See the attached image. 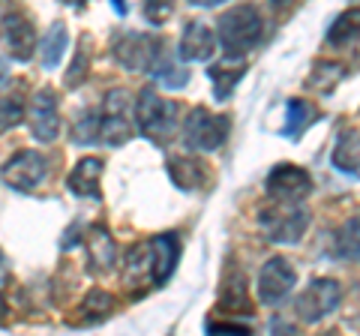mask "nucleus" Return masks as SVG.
I'll use <instances>...</instances> for the list:
<instances>
[{
    "mask_svg": "<svg viewBox=\"0 0 360 336\" xmlns=\"http://www.w3.org/2000/svg\"><path fill=\"white\" fill-rule=\"evenodd\" d=\"M270 4H274V6H288L291 0H270Z\"/></svg>",
    "mask_w": 360,
    "mask_h": 336,
    "instance_id": "f704fd0d",
    "label": "nucleus"
},
{
    "mask_svg": "<svg viewBox=\"0 0 360 336\" xmlns=\"http://www.w3.org/2000/svg\"><path fill=\"white\" fill-rule=\"evenodd\" d=\"M267 193L276 201H300L303 195L312 193V177L307 168L291 165V162H279L274 172L267 174Z\"/></svg>",
    "mask_w": 360,
    "mask_h": 336,
    "instance_id": "9d476101",
    "label": "nucleus"
},
{
    "mask_svg": "<svg viewBox=\"0 0 360 336\" xmlns=\"http://www.w3.org/2000/svg\"><path fill=\"white\" fill-rule=\"evenodd\" d=\"M330 162L336 165V172H342L348 177H357L360 181V132L357 129H345L340 141L333 148Z\"/></svg>",
    "mask_w": 360,
    "mask_h": 336,
    "instance_id": "f3484780",
    "label": "nucleus"
},
{
    "mask_svg": "<svg viewBox=\"0 0 360 336\" xmlns=\"http://www.w3.org/2000/svg\"><path fill=\"white\" fill-rule=\"evenodd\" d=\"M231 132V120L225 115H210L207 108H193L184 120V144L195 153H213L219 150Z\"/></svg>",
    "mask_w": 360,
    "mask_h": 336,
    "instance_id": "7ed1b4c3",
    "label": "nucleus"
},
{
    "mask_svg": "<svg viewBox=\"0 0 360 336\" xmlns=\"http://www.w3.org/2000/svg\"><path fill=\"white\" fill-rule=\"evenodd\" d=\"M84 246H87L90 264H94L96 271H111V267H115L117 250H115V240H111V234H108L105 226H90Z\"/></svg>",
    "mask_w": 360,
    "mask_h": 336,
    "instance_id": "a211bd4d",
    "label": "nucleus"
},
{
    "mask_svg": "<svg viewBox=\"0 0 360 336\" xmlns=\"http://www.w3.org/2000/svg\"><path fill=\"white\" fill-rule=\"evenodd\" d=\"M225 295H229V309L225 312H252L250 300H246V279L240 273L225 279Z\"/></svg>",
    "mask_w": 360,
    "mask_h": 336,
    "instance_id": "bb28decb",
    "label": "nucleus"
},
{
    "mask_svg": "<svg viewBox=\"0 0 360 336\" xmlns=\"http://www.w3.org/2000/svg\"><path fill=\"white\" fill-rule=\"evenodd\" d=\"M168 174H172V181L186 189V193H193V189H201L207 183V172L205 165L198 160H172L168 162Z\"/></svg>",
    "mask_w": 360,
    "mask_h": 336,
    "instance_id": "6ab92c4d",
    "label": "nucleus"
},
{
    "mask_svg": "<svg viewBox=\"0 0 360 336\" xmlns=\"http://www.w3.org/2000/svg\"><path fill=\"white\" fill-rule=\"evenodd\" d=\"M189 4H195V6H219L222 0H189Z\"/></svg>",
    "mask_w": 360,
    "mask_h": 336,
    "instance_id": "473e14b6",
    "label": "nucleus"
},
{
    "mask_svg": "<svg viewBox=\"0 0 360 336\" xmlns=\"http://www.w3.org/2000/svg\"><path fill=\"white\" fill-rule=\"evenodd\" d=\"M342 78H345V66L342 63H315L312 75L307 78V87L309 91H319V93H330Z\"/></svg>",
    "mask_w": 360,
    "mask_h": 336,
    "instance_id": "b1692460",
    "label": "nucleus"
},
{
    "mask_svg": "<svg viewBox=\"0 0 360 336\" xmlns=\"http://www.w3.org/2000/svg\"><path fill=\"white\" fill-rule=\"evenodd\" d=\"M217 37L222 42L225 54L231 58H243L246 51H252L264 37V21L262 13L250 4H240L229 9L225 15H219L217 21Z\"/></svg>",
    "mask_w": 360,
    "mask_h": 336,
    "instance_id": "f257e3e1",
    "label": "nucleus"
},
{
    "mask_svg": "<svg viewBox=\"0 0 360 336\" xmlns=\"http://www.w3.org/2000/svg\"><path fill=\"white\" fill-rule=\"evenodd\" d=\"M0 174H4L6 186H13L15 193H33L49 177V160L37 150H18L15 156H9L4 162V172Z\"/></svg>",
    "mask_w": 360,
    "mask_h": 336,
    "instance_id": "0eeeda50",
    "label": "nucleus"
},
{
    "mask_svg": "<svg viewBox=\"0 0 360 336\" xmlns=\"http://www.w3.org/2000/svg\"><path fill=\"white\" fill-rule=\"evenodd\" d=\"M295 267H291L288 259H267L262 273H258V300L267 306H276L283 304V300L291 295V288H295Z\"/></svg>",
    "mask_w": 360,
    "mask_h": 336,
    "instance_id": "6e6552de",
    "label": "nucleus"
},
{
    "mask_svg": "<svg viewBox=\"0 0 360 336\" xmlns=\"http://www.w3.org/2000/svg\"><path fill=\"white\" fill-rule=\"evenodd\" d=\"M141 9H144V18L150 21V25H165L168 18L174 13V0H141Z\"/></svg>",
    "mask_w": 360,
    "mask_h": 336,
    "instance_id": "c85d7f7f",
    "label": "nucleus"
},
{
    "mask_svg": "<svg viewBox=\"0 0 360 336\" xmlns=\"http://www.w3.org/2000/svg\"><path fill=\"white\" fill-rule=\"evenodd\" d=\"M99 177H103V160L90 156V160L75 162V168L66 177V186L75 195H87V198H99Z\"/></svg>",
    "mask_w": 360,
    "mask_h": 336,
    "instance_id": "dca6fc26",
    "label": "nucleus"
},
{
    "mask_svg": "<svg viewBox=\"0 0 360 336\" xmlns=\"http://www.w3.org/2000/svg\"><path fill=\"white\" fill-rule=\"evenodd\" d=\"M264 238L274 243H297L309 228V210L300 207L297 201H279V207L262 210L258 217Z\"/></svg>",
    "mask_w": 360,
    "mask_h": 336,
    "instance_id": "20e7f679",
    "label": "nucleus"
},
{
    "mask_svg": "<svg viewBox=\"0 0 360 336\" xmlns=\"http://www.w3.org/2000/svg\"><path fill=\"white\" fill-rule=\"evenodd\" d=\"M357 33H360V9H348V13H342L328 27V46L342 49L348 42L357 39Z\"/></svg>",
    "mask_w": 360,
    "mask_h": 336,
    "instance_id": "412c9836",
    "label": "nucleus"
},
{
    "mask_svg": "<svg viewBox=\"0 0 360 336\" xmlns=\"http://www.w3.org/2000/svg\"><path fill=\"white\" fill-rule=\"evenodd\" d=\"M217 51V33H213L205 21H189L184 37H180L177 54L189 63H207Z\"/></svg>",
    "mask_w": 360,
    "mask_h": 336,
    "instance_id": "f8f14e48",
    "label": "nucleus"
},
{
    "mask_svg": "<svg viewBox=\"0 0 360 336\" xmlns=\"http://www.w3.org/2000/svg\"><path fill=\"white\" fill-rule=\"evenodd\" d=\"M6 82H9V63L0 58V87H6Z\"/></svg>",
    "mask_w": 360,
    "mask_h": 336,
    "instance_id": "2f4dec72",
    "label": "nucleus"
},
{
    "mask_svg": "<svg viewBox=\"0 0 360 336\" xmlns=\"http://www.w3.org/2000/svg\"><path fill=\"white\" fill-rule=\"evenodd\" d=\"M21 117H25V103H21V96H4L0 99V132L13 129Z\"/></svg>",
    "mask_w": 360,
    "mask_h": 336,
    "instance_id": "cd10ccee",
    "label": "nucleus"
},
{
    "mask_svg": "<svg viewBox=\"0 0 360 336\" xmlns=\"http://www.w3.org/2000/svg\"><path fill=\"white\" fill-rule=\"evenodd\" d=\"M315 120V108L307 103V99H291L288 103V120H285V129L283 136L288 138H300L303 132L309 129V123Z\"/></svg>",
    "mask_w": 360,
    "mask_h": 336,
    "instance_id": "4be33fe9",
    "label": "nucleus"
},
{
    "mask_svg": "<svg viewBox=\"0 0 360 336\" xmlns=\"http://www.w3.org/2000/svg\"><path fill=\"white\" fill-rule=\"evenodd\" d=\"M336 255L345 261H360V214L348 219L336 234Z\"/></svg>",
    "mask_w": 360,
    "mask_h": 336,
    "instance_id": "5701e85b",
    "label": "nucleus"
},
{
    "mask_svg": "<svg viewBox=\"0 0 360 336\" xmlns=\"http://www.w3.org/2000/svg\"><path fill=\"white\" fill-rule=\"evenodd\" d=\"M0 42L4 49L13 54L15 60H30L37 51V37H33V25L27 15L13 13L0 21Z\"/></svg>",
    "mask_w": 360,
    "mask_h": 336,
    "instance_id": "9b49d317",
    "label": "nucleus"
},
{
    "mask_svg": "<svg viewBox=\"0 0 360 336\" xmlns=\"http://www.w3.org/2000/svg\"><path fill=\"white\" fill-rule=\"evenodd\" d=\"M162 58V42L144 37V33H127L115 42V60L129 72H153Z\"/></svg>",
    "mask_w": 360,
    "mask_h": 336,
    "instance_id": "39448f33",
    "label": "nucleus"
},
{
    "mask_svg": "<svg viewBox=\"0 0 360 336\" xmlns=\"http://www.w3.org/2000/svg\"><path fill=\"white\" fill-rule=\"evenodd\" d=\"M127 91H111L105 96V108L99 115V141L111 144V148H120L123 141L132 138V123L127 120Z\"/></svg>",
    "mask_w": 360,
    "mask_h": 336,
    "instance_id": "1a4fd4ad",
    "label": "nucleus"
},
{
    "mask_svg": "<svg viewBox=\"0 0 360 336\" xmlns=\"http://www.w3.org/2000/svg\"><path fill=\"white\" fill-rule=\"evenodd\" d=\"M30 129L39 141H54L58 138V129H60V120H58V96L51 91H39L33 96V105H30Z\"/></svg>",
    "mask_w": 360,
    "mask_h": 336,
    "instance_id": "ddd939ff",
    "label": "nucleus"
},
{
    "mask_svg": "<svg viewBox=\"0 0 360 336\" xmlns=\"http://www.w3.org/2000/svg\"><path fill=\"white\" fill-rule=\"evenodd\" d=\"M210 333H246L243 324H234V321H210Z\"/></svg>",
    "mask_w": 360,
    "mask_h": 336,
    "instance_id": "7c9ffc66",
    "label": "nucleus"
},
{
    "mask_svg": "<svg viewBox=\"0 0 360 336\" xmlns=\"http://www.w3.org/2000/svg\"><path fill=\"white\" fill-rule=\"evenodd\" d=\"M340 300H342V288L336 279H312V283L300 291L295 312L300 321L315 324L324 316H330V312L340 306Z\"/></svg>",
    "mask_w": 360,
    "mask_h": 336,
    "instance_id": "423d86ee",
    "label": "nucleus"
},
{
    "mask_svg": "<svg viewBox=\"0 0 360 336\" xmlns=\"http://www.w3.org/2000/svg\"><path fill=\"white\" fill-rule=\"evenodd\" d=\"M148 246H150V285H162L174 271L180 246L174 240V234H160Z\"/></svg>",
    "mask_w": 360,
    "mask_h": 336,
    "instance_id": "4468645a",
    "label": "nucleus"
},
{
    "mask_svg": "<svg viewBox=\"0 0 360 336\" xmlns=\"http://www.w3.org/2000/svg\"><path fill=\"white\" fill-rule=\"evenodd\" d=\"M72 144H99V115L96 111L78 115L75 127H72Z\"/></svg>",
    "mask_w": 360,
    "mask_h": 336,
    "instance_id": "393cba45",
    "label": "nucleus"
},
{
    "mask_svg": "<svg viewBox=\"0 0 360 336\" xmlns=\"http://www.w3.org/2000/svg\"><path fill=\"white\" fill-rule=\"evenodd\" d=\"M66 42H70V33H66V25L63 21H54L45 33L42 46H39V54H42V66L45 70H58L60 66V58L66 54Z\"/></svg>",
    "mask_w": 360,
    "mask_h": 336,
    "instance_id": "aec40b11",
    "label": "nucleus"
},
{
    "mask_svg": "<svg viewBox=\"0 0 360 336\" xmlns=\"http://www.w3.org/2000/svg\"><path fill=\"white\" fill-rule=\"evenodd\" d=\"M82 318H78L75 324H96V321H103L108 312H111V297L105 295V291H94L87 300H84V306H82Z\"/></svg>",
    "mask_w": 360,
    "mask_h": 336,
    "instance_id": "a878e982",
    "label": "nucleus"
},
{
    "mask_svg": "<svg viewBox=\"0 0 360 336\" xmlns=\"http://www.w3.org/2000/svg\"><path fill=\"white\" fill-rule=\"evenodd\" d=\"M84 72H87V46L82 42V49H78V58L72 60V70H70V75H66V84L75 87L78 82H82Z\"/></svg>",
    "mask_w": 360,
    "mask_h": 336,
    "instance_id": "c756f323",
    "label": "nucleus"
},
{
    "mask_svg": "<svg viewBox=\"0 0 360 336\" xmlns=\"http://www.w3.org/2000/svg\"><path fill=\"white\" fill-rule=\"evenodd\" d=\"M111 4H115V9L120 15H127V4H123V0H111Z\"/></svg>",
    "mask_w": 360,
    "mask_h": 336,
    "instance_id": "72a5a7b5",
    "label": "nucleus"
},
{
    "mask_svg": "<svg viewBox=\"0 0 360 336\" xmlns=\"http://www.w3.org/2000/svg\"><path fill=\"white\" fill-rule=\"evenodd\" d=\"M135 123L144 138H150L153 144H168L180 129V105L172 99H162L153 87H148L135 103Z\"/></svg>",
    "mask_w": 360,
    "mask_h": 336,
    "instance_id": "f03ea898",
    "label": "nucleus"
},
{
    "mask_svg": "<svg viewBox=\"0 0 360 336\" xmlns=\"http://www.w3.org/2000/svg\"><path fill=\"white\" fill-rule=\"evenodd\" d=\"M207 75H210V82H213V96L219 99V103H225L231 93H234V87H238V82L246 75V63H243V58H225V60H219V63H213L210 70H207Z\"/></svg>",
    "mask_w": 360,
    "mask_h": 336,
    "instance_id": "2eb2a0df",
    "label": "nucleus"
}]
</instances>
